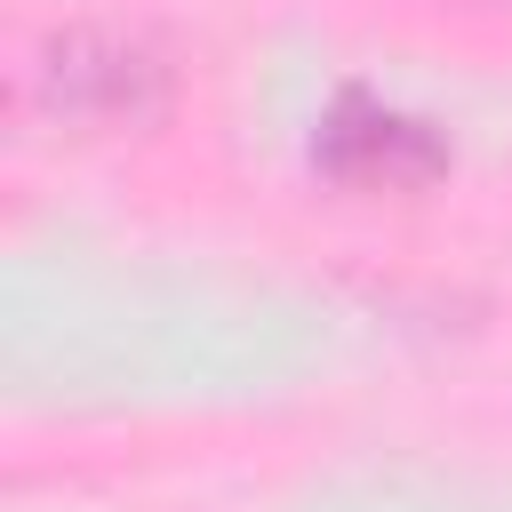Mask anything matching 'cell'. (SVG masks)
Masks as SVG:
<instances>
[{
  "mask_svg": "<svg viewBox=\"0 0 512 512\" xmlns=\"http://www.w3.org/2000/svg\"><path fill=\"white\" fill-rule=\"evenodd\" d=\"M40 104L88 128H136L168 104V64L120 32H64L40 56Z\"/></svg>",
  "mask_w": 512,
  "mask_h": 512,
  "instance_id": "2",
  "label": "cell"
},
{
  "mask_svg": "<svg viewBox=\"0 0 512 512\" xmlns=\"http://www.w3.org/2000/svg\"><path fill=\"white\" fill-rule=\"evenodd\" d=\"M312 168L344 192H416L448 176V144L416 112H392L368 88H344L312 136Z\"/></svg>",
  "mask_w": 512,
  "mask_h": 512,
  "instance_id": "1",
  "label": "cell"
}]
</instances>
